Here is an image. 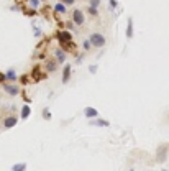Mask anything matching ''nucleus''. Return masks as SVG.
Instances as JSON below:
<instances>
[{
  "label": "nucleus",
  "mask_w": 169,
  "mask_h": 171,
  "mask_svg": "<svg viewBox=\"0 0 169 171\" xmlns=\"http://www.w3.org/2000/svg\"><path fill=\"white\" fill-rule=\"evenodd\" d=\"M4 125H5V128H12L13 125H17V117H7Z\"/></svg>",
  "instance_id": "nucleus-4"
},
{
  "label": "nucleus",
  "mask_w": 169,
  "mask_h": 171,
  "mask_svg": "<svg viewBox=\"0 0 169 171\" xmlns=\"http://www.w3.org/2000/svg\"><path fill=\"white\" fill-rule=\"evenodd\" d=\"M110 5H113V7H117V2H115V0H110Z\"/></svg>",
  "instance_id": "nucleus-22"
},
{
  "label": "nucleus",
  "mask_w": 169,
  "mask_h": 171,
  "mask_svg": "<svg viewBox=\"0 0 169 171\" xmlns=\"http://www.w3.org/2000/svg\"><path fill=\"white\" fill-rule=\"evenodd\" d=\"M25 164H23V163H21V164H15V166L13 168H12V170H13V171H21V170H25Z\"/></svg>",
  "instance_id": "nucleus-13"
},
{
  "label": "nucleus",
  "mask_w": 169,
  "mask_h": 171,
  "mask_svg": "<svg viewBox=\"0 0 169 171\" xmlns=\"http://www.w3.org/2000/svg\"><path fill=\"white\" fill-rule=\"evenodd\" d=\"M63 2H64L66 5H72V4H74V0H63Z\"/></svg>",
  "instance_id": "nucleus-18"
},
{
  "label": "nucleus",
  "mask_w": 169,
  "mask_h": 171,
  "mask_svg": "<svg viewBox=\"0 0 169 171\" xmlns=\"http://www.w3.org/2000/svg\"><path fill=\"white\" fill-rule=\"evenodd\" d=\"M28 114H30V107H23V110H21V117L26 118V117H28Z\"/></svg>",
  "instance_id": "nucleus-12"
},
{
  "label": "nucleus",
  "mask_w": 169,
  "mask_h": 171,
  "mask_svg": "<svg viewBox=\"0 0 169 171\" xmlns=\"http://www.w3.org/2000/svg\"><path fill=\"white\" fill-rule=\"evenodd\" d=\"M7 77L10 79V81H15V79H17V74H15V71H8Z\"/></svg>",
  "instance_id": "nucleus-14"
},
{
  "label": "nucleus",
  "mask_w": 169,
  "mask_h": 171,
  "mask_svg": "<svg viewBox=\"0 0 169 171\" xmlns=\"http://www.w3.org/2000/svg\"><path fill=\"white\" fill-rule=\"evenodd\" d=\"M89 12H90L92 15H97V8H95V7H90V8H89Z\"/></svg>",
  "instance_id": "nucleus-17"
},
{
  "label": "nucleus",
  "mask_w": 169,
  "mask_h": 171,
  "mask_svg": "<svg viewBox=\"0 0 169 171\" xmlns=\"http://www.w3.org/2000/svg\"><path fill=\"white\" fill-rule=\"evenodd\" d=\"M4 89H5V92L10 94V96H17V94L20 92L18 86H15V84H4Z\"/></svg>",
  "instance_id": "nucleus-2"
},
{
  "label": "nucleus",
  "mask_w": 169,
  "mask_h": 171,
  "mask_svg": "<svg viewBox=\"0 0 169 171\" xmlns=\"http://www.w3.org/2000/svg\"><path fill=\"white\" fill-rule=\"evenodd\" d=\"M56 69V63H48V71H54Z\"/></svg>",
  "instance_id": "nucleus-15"
},
{
  "label": "nucleus",
  "mask_w": 169,
  "mask_h": 171,
  "mask_svg": "<svg viewBox=\"0 0 169 171\" xmlns=\"http://www.w3.org/2000/svg\"><path fill=\"white\" fill-rule=\"evenodd\" d=\"M69 76H71V66L67 64L66 68H64V76H63V82H64V84L69 81Z\"/></svg>",
  "instance_id": "nucleus-5"
},
{
  "label": "nucleus",
  "mask_w": 169,
  "mask_h": 171,
  "mask_svg": "<svg viewBox=\"0 0 169 171\" xmlns=\"http://www.w3.org/2000/svg\"><path fill=\"white\" fill-rule=\"evenodd\" d=\"M51 115H50V110H44V118H50Z\"/></svg>",
  "instance_id": "nucleus-21"
},
{
  "label": "nucleus",
  "mask_w": 169,
  "mask_h": 171,
  "mask_svg": "<svg viewBox=\"0 0 169 171\" xmlns=\"http://www.w3.org/2000/svg\"><path fill=\"white\" fill-rule=\"evenodd\" d=\"M54 54L58 56V61H59V63H63V61L66 59V54H64L61 50H56V51H54Z\"/></svg>",
  "instance_id": "nucleus-7"
},
{
  "label": "nucleus",
  "mask_w": 169,
  "mask_h": 171,
  "mask_svg": "<svg viewBox=\"0 0 169 171\" xmlns=\"http://www.w3.org/2000/svg\"><path fill=\"white\" fill-rule=\"evenodd\" d=\"M92 125H99V127H107V125H109V122H105V120H95V122H92Z\"/></svg>",
  "instance_id": "nucleus-10"
},
{
  "label": "nucleus",
  "mask_w": 169,
  "mask_h": 171,
  "mask_svg": "<svg viewBox=\"0 0 169 171\" xmlns=\"http://www.w3.org/2000/svg\"><path fill=\"white\" fill-rule=\"evenodd\" d=\"M127 36L131 38L133 36V26H131V20H128V28H127Z\"/></svg>",
  "instance_id": "nucleus-9"
},
{
  "label": "nucleus",
  "mask_w": 169,
  "mask_h": 171,
  "mask_svg": "<svg viewBox=\"0 0 169 171\" xmlns=\"http://www.w3.org/2000/svg\"><path fill=\"white\" fill-rule=\"evenodd\" d=\"M72 20H74L76 25H82L84 23V15H82L81 10H74V13H72Z\"/></svg>",
  "instance_id": "nucleus-3"
},
{
  "label": "nucleus",
  "mask_w": 169,
  "mask_h": 171,
  "mask_svg": "<svg viewBox=\"0 0 169 171\" xmlns=\"http://www.w3.org/2000/svg\"><path fill=\"white\" fill-rule=\"evenodd\" d=\"M84 48H85V50H89V48H90V41H85L84 43Z\"/></svg>",
  "instance_id": "nucleus-19"
},
{
  "label": "nucleus",
  "mask_w": 169,
  "mask_h": 171,
  "mask_svg": "<svg viewBox=\"0 0 169 171\" xmlns=\"http://www.w3.org/2000/svg\"><path fill=\"white\" fill-rule=\"evenodd\" d=\"M97 114H99V112L95 110L94 107H87V109H85V115H87V117H97Z\"/></svg>",
  "instance_id": "nucleus-6"
},
{
  "label": "nucleus",
  "mask_w": 169,
  "mask_h": 171,
  "mask_svg": "<svg viewBox=\"0 0 169 171\" xmlns=\"http://www.w3.org/2000/svg\"><path fill=\"white\" fill-rule=\"evenodd\" d=\"M90 45L95 48H102L103 45H105V38H103L100 33H94V35L90 36Z\"/></svg>",
  "instance_id": "nucleus-1"
},
{
  "label": "nucleus",
  "mask_w": 169,
  "mask_h": 171,
  "mask_svg": "<svg viewBox=\"0 0 169 171\" xmlns=\"http://www.w3.org/2000/svg\"><path fill=\"white\" fill-rule=\"evenodd\" d=\"M30 4H31L33 7H36V5H38V0H30Z\"/></svg>",
  "instance_id": "nucleus-20"
},
{
  "label": "nucleus",
  "mask_w": 169,
  "mask_h": 171,
  "mask_svg": "<svg viewBox=\"0 0 169 171\" xmlns=\"http://www.w3.org/2000/svg\"><path fill=\"white\" fill-rule=\"evenodd\" d=\"M54 8H56V12H59V13H64V12H66V7H64V4H58Z\"/></svg>",
  "instance_id": "nucleus-11"
},
{
  "label": "nucleus",
  "mask_w": 169,
  "mask_h": 171,
  "mask_svg": "<svg viewBox=\"0 0 169 171\" xmlns=\"http://www.w3.org/2000/svg\"><path fill=\"white\" fill-rule=\"evenodd\" d=\"M59 39H61V41H69L71 35H69V33H66V31H61L59 33Z\"/></svg>",
  "instance_id": "nucleus-8"
},
{
  "label": "nucleus",
  "mask_w": 169,
  "mask_h": 171,
  "mask_svg": "<svg viewBox=\"0 0 169 171\" xmlns=\"http://www.w3.org/2000/svg\"><path fill=\"white\" fill-rule=\"evenodd\" d=\"M99 4H100V0H90V5H92V7H99Z\"/></svg>",
  "instance_id": "nucleus-16"
}]
</instances>
